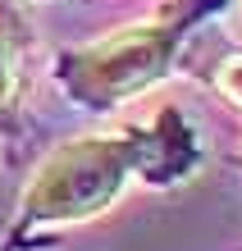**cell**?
Masks as SVG:
<instances>
[{
	"label": "cell",
	"mask_w": 242,
	"mask_h": 251,
	"mask_svg": "<svg viewBox=\"0 0 242 251\" xmlns=\"http://www.w3.org/2000/svg\"><path fill=\"white\" fill-rule=\"evenodd\" d=\"M32 46L37 37H32V23H27V9L19 0H0V124L14 119V110L23 105Z\"/></svg>",
	"instance_id": "3"
},
{
	"label": "cell",
	"mask_w": 242,
	"mask_h": 251,
	"mask_svg": "<svg viewBox=\"0 0 242 251\" xmlns=\"http://www.w3.org/2000/svg\"><path fill=\"white\" fill-rule=\"evenodd\" d=\"M201 165L206 142L183 105H160L151 119L64 137L37 160L14 210L5 251H32L51 233L105 215L128 197V187L174 192L192 183Z\"/></svg>",
	"instance_id": "1"
},
{
	"label": "cell",
	"mask_w": 242,
	"mask_h": 251,
	"mask_svg": "<svg viewBox=\"0 0 242 251\" xmlns=\"http://www.w3.org/2000/svg\"><path fill=\"white\" fill-rule=\"evenodd\" d=\"M229 5L233 0H160L146 19L128 27L59 46L51 60V82L69 96V105L87 114H114L156 92L183 64L188 41Z\"/></svg>",
	"instance_id": "2"
},
{
	"label": "cell",
	"mask_w": 242,
	"mask_h": 251,
	"mask_svg": "<svg viewBox=\"0 0 242 251\" xmlns=\"http://www.w3.org/2000/svg\"><path fill=\"white\" fill-rule=\"evenodd\" d=\"M215 92L229 100L233 110H242V50L238 55H229V60H219L215 69H210V78H206Z\"/></svg>",
	"instance_id": "4"
}]
</instances>
